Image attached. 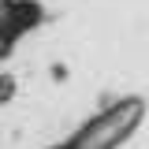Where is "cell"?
Returning <instances> with one entry per match:
<instances>
[{"label":"cell","mask_w":149,"mask_h":149,"mask_svg":"<svg viewBox=\"0 0 149 149\" xmlns=\"http://www.w3.org/2000/svg\"><path fill=\"white\" fill-rule=\"evenodd\" d=\"M142 119H146L142 97H119V101L104 104L97 116H90L82 127H74L63 142H56L49 149H119L142 127Z\"/></svg>","instance_id":"1"},{"label":"cell","mask_w":149,"mask_h":149,"mask_svg":"<svg viewBox=\"0 0 149 149\" xmlns=\"http://www.w3.org/2000/svg\"><path fill=\"white\" fill-rule=\"evenodd\" d=\"M41 22H45L41 0H4L0 4V60H8L15 45L26 34H34Z\"/></svg>","instance_id":"2"},{"label":"cell","mask_w":149,"mask_h":149,"mask_svg":"<svg viewBox=\"0 0 149 149\" xmlns=\"http://www.w3.org/2000/svg\"><path fill=\"white\" fill-rule=\"evenodd\" d=\"M15 90H19V82H15V74H0V108H4V104H11V101H15Z\"/></svg>","instance_id":"3"},{"label":"cell","mask_w":149,"mask_h":149,"mask_svg":"<svg viewBox=\"0 0 149 149\" xmlns=\"http://www.w3.org/2000/svg\"><path fill=\"white\" fill-rule=\"evenodd\" d=\"M0 4H4V0H0Z\"/></svg>","instance_id":"4"}]
</instances>
